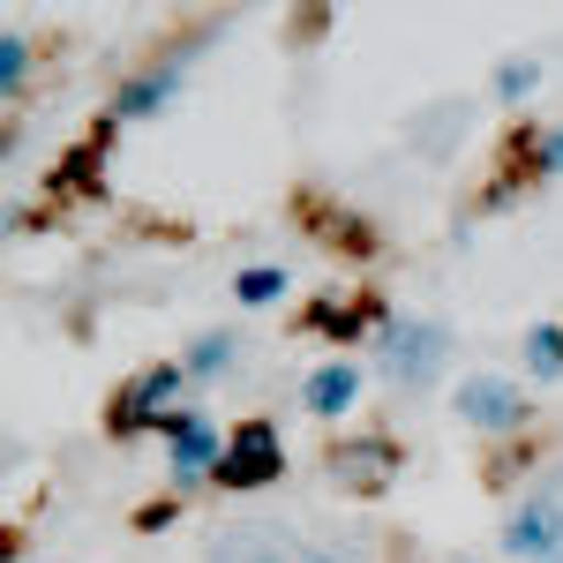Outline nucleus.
Listing matches in <instances>:
<instances>
[{"instance_id": "nucleus-11", "label": "nucleus", "mask_w": 563, "mask_h": 563, "mask_svg": "<svg viewBox=\"0 0 563 563\" xmlns=\"http://www.w3.org/2000/svg\"><path fill=\"white\" fill-rule=\"evenodd\" d=\"M233 361H241V339H233V331H211V339H196V353H188V376L211 384V376L233 368Z\"/></svg>"}, {"instance_id": "nucleus-18", "label": "nucleus", "mask_w": 563, "mask_h": 563, "mask_svg": "<svg viewBox=\"0 0 563 563\" xmlns=\"http://www.w3.org/2000/svg\"><path fill=\"white\" fill-rule=\"evenodd\" d=\"M556 563H563V556H556Z\"/></svg>"}, {"instance_id": "nucleus-3", "label": "nucleus", "mask_w": 563, "mask_h": 563, "mask_svg": "<svg viewBox=\"0 0 563 563\" xmlns=\"http://www.w3.org/2000/svg\"><path fill=\"white\" fill-rule=\"evenodd\" d=\"M180 384H188V368H174V361H158V368H143L121 398H113V435H143V429H174L180 413Z\"/></svg>"}, {"instance_id": "nucleus-16", "label": "nucleus", "mask_w": 563, "mask_h": 563, "mask_svg": "<svg viewBox=\"0 0 563 563\" xmlns=\"http://www.w3.org/2000/svg\"><path fill=\"white\" fill-rule=\"evenodd\" d=\"M23 76H31V45H23V38H0V90L15 98V90H23Z\"/></svg>"}, {"instance_id": "nucleus-6", "label": "nucleus", "mask_w": 563, "mask_h": 563, "mask_svg": "<svg viewBox=\"0 0 563 563\" xmlns=\"http://www.w3.org/2000/svg\"><path fill=\"white\" fill-rule=\"evenodd\" d=\"M406 466V451L390 443V435H346L339 451H331V488H346V496H384L390 481Z\"/></svg>"}, {"instance_id": "nucleus-15", "label": "nucleus", "mask_w": 563, "mask_h": 563, "mask_svg": "<svg viewBox=\"0 0 563 563\" xmlns=\"http://www.w3.org/2000/svg\"><path fill=\"white\" fill-rule=\"evenodd\" d=\"M533 84H541V68H533V60H504V68H496V98H504V106L533 98Z\"/></svg>"}, {"instance_id": "nucleus-7", "label": "nucleus", "mask_w": 563, "mask_h": 563, "mask_svg": "<svg viewBox=\"0 0 563 563\" xmlns=\"http://www.w3.org/2000/svg\"><path fill=\"white\" fill-rule=\"evenodd\" d=\"M211 563H323V556L301 549L286 526L241 519V526H225V533H211Z\"/></svg>"}, {"instance_id": "nucleus-4", "label": "nucleus", "mask_w": 563, "mask_h": 563, "mask_svg": "<svg viewBox=\"0 0 563 563\" xmlns=\"http://www.w3.org/2000/svg\"><path fill=\"white\" fill-rule=\"evenodd\" d=\"M278 466H286V443H278V429L271 421H241V429L225 435V459H218V488H271L278 481Z\"/></svg>"}, {"instance_id": "nucleus-10", "label": "nucleus", "mask_w": 563, "mask_h": 563, "mask_svg": "<svg viewBox=\"0 0 563 563\" xmlns=\"http://www.w3.org/2000/svg\"><path fill=\"white\" fill-rule=\"evenodd\" d=\"M301 398H308V413L339 421L353 398H361V368H353V361H323V368H316V376L301 384Z\"/></svg>"}, {"instance_id": "nucleus-2", "label": "nucleus", "mask_w": 563, "mask_h": 563, "mask_svg": "<svg viewBox=\"0 0 563 563\" xmlns=\"http://www.w3.org/2000/svg\"><path fill=\"white\" fill-rule=\"evenodd\" d=\"M376 361H384V376L398 390H429L435 376H443V361H451V331L429 323V316H406V323H390V331H384Z\"/></svg>"}, {"instance_id": "nucleus-1", "label": "nucleus", "mask_w": 563, "mask_h": 563, "mask_svg": "<svg viewBox=\"0 0 563 563\" xmlns=\"http://www.w3.org/2000/svg\"><path fill=\"white\" fill-rule=\"evenodd\" d=\"M504 556L511 563H556L563 556V466H549V474L511 504V519H504Z\"/></svg>"}, {"instance_id": "nucleus-5", "label": "nucleus", "mask_w": 563, "mask_h": 563, "mask_svg": "<svg viewBox=\"0 0 563 563\" xmlns=\"http://www.w3.org/2000/svg\"><path fill=\"white\" fill-rule=\"evenodd\" d=\"M451 406H459L466 429H488V435H511L533 421V406H526V390L511 376H466V384L451 390Z\"/></svg>"}, {"instance_id": "nucleus-9", "label": "nucleus", "mask_w": 563, "mask_h": 563, "mask_svg": "<svg viewBox=\"0 0 563 563\" xmlns=\"http://www.w3.org/2000/svg\"><path fill=\"white\" fill-rule=\"evenodd\" d=\"M188 53H196V45H180L174 60H158V68H143V76H135V84L121 90V98H113V121H143V113H158V106L174 98L180 68H188Z\"/></svg>"}, {"instance_id": "nucleus-17", "label": "nucleus", "mask_w": 563, "mask_h": 563, "mask_svg": "<svg viewBox=\"0 0 563 563\" xmlns=\"http://www.w3.org/2000/svg\"><path fill=\"white\" fill-rule=\"evenodd\" d=\"M526 166H533V174H563V129H549V135H541Z\"/></svg>"}, {"instance_id": "nucleus-12", "label": "nucleus", "mask_w": 563, "mask_h": 563, "mask_svg": "<svg viewBox=\"0 0 563 563\" xmlns=\"http://www.w3.org/2000/svg\"><path fill=\"white\" fill-rule=\"evenodd\" d=\"M526 368L549 384V376H563V331L556 323H541V331H526Z\"/></svg>"}, {"instance_id": "nucleus-14", "label": "nucleus", "mask_w": 563, "mask_h": 563, "mask_svg": "<svg viewBox=\"0 0 563 563\" xmlns=\"http://www.w3.org/2000/svg\"><path fill=\"white\" fill-rule=\"evenodd\" d=\"M361 316H368L361 301H316V308H308V323H316V331H339V339L361 331Z\"/></svg>"}, {"instance_id": "nucleus-8", "label": "nucleus", "mask_w": 563, "mask_h": 563, "mask_svg": "<svg viewBox=\"0 0 563 563\" xmlns=\"http://www.w3.org/2000/svg\"><path fill=\"white\" fill-rule=\"evenodd\" d=\"M166 435H174V481H180V488H188V481H203V474H218L225 443L211 435V421H203L196 406H188V413H180V421H174Z\"/></svg>"}, {"instance_id": "nucleus-13", "label": "nucleus", "mask_w": 563, "mask_h": 563, "mask_svg": "<svg viewBox=\"0 0 563 563\" xmlns=\"http://www.w3.org/2000/svg\"><path fill=\"white\" fill-rule=\"evenodd\" d=\"M233 294H241L249 308L278 301V294H286V271H271V263H256V271H241V278H233Z\"/></svg>"}]
</instances>
